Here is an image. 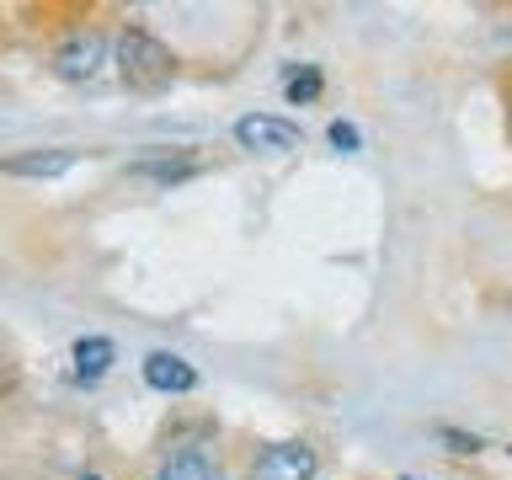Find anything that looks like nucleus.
<instances>
[{
    "mask_svg": "<svg viewBox=\"0 0 512 480\" xmlns=\"http://www.w3.org/2000/svg\"><path fill=\"white\" fill-rule=\"evenodd\" d=\"M144 384L160 395H192L198 390V368L187 358H176V352H150L144 358Z\"/></svg>",
    "mask_w": 512,
    "mask_h": 480,
    "instance_id": "nucleus-5",
    "label": "nucleus"
},
{
    "mask_svg": "<svg viewBox=\"0 0 512 480\" xmlns=\"http://www.w3.org/2000/svg\"><path fill=\"white\" fill-rule=\"evenodd\" d=\"M75 166V150H32V155H11L6 160V176H64Z\"/></svg>",
    "mask_w": 512,
    "mask_h": 480,
    "instance_id": "nucleus-6",
    "label": "nucleus"
},
{
    "mask_svg": "<svg viewBox=\"0 0 512 480\" xmlns=\"http://www.w3.org/2000/svg\"><path fill=\"white\" fill-rule=\"evenodd\" d=\"M118 75H123V86L128 91H139V96H160L176 80V59H171V48L155 38V32H144V27H128L123 38H118Z\"/></svg>",
    "mask_w": 512,
    "mask_h": 480,
    "instance_id": "nucleus-1",
    "label": "nucleus"
},
{
    "mask_svg": "<svg viewBox=\"0 0 512 480\" xmlns=\"http://www.w3.org/2000/svg\"><path fill=\"white\" fill-rule=\"evenodd\" d=\"M251 480H315V448L310 443H272L256 454Z\"/></svg>",
    "mask_w": 512,
    "mask_h": 480,
    "instance_id": "nucleus-4",
    "label": "nucleus"
},
{
    "mask_svg": "<svg viewBox=\"0 0 512 480\" xmlns=\"http://www.w3.org/2000/svg\"><path fill=\"white\" fill-rule=\"evenodd\" d=\"M80 480H102V475H80Z\"/></svg>",
    "mask_w": 512,
    "mask_h": 480,
    "instance_id": "nucleus-14",
    "label": "nucleus"
},
{
    "mask_svg": "<svg viewBox=\"0 0 512 480\" xmlns=\"http://www.w3.org/2000/svg\"><path fill=\"white\" fill-rule=\"evenodd\" d=\"M235 144L251 155H288V150H299V123L272 118V112H246L235 123Z\"/></svg>",
    "mask_w": 512,
    "mask_h": 480,
    "instance_id": "nucleus-3",
    "label": "nucleus"
},
{
    "mask_svg": "<svg viewBox=\"0 0 512 480\" xmlns=\"http://www.w3.org/2000/svg\"><path fill=\"white\" fill-rule=\"evenodd\" d=\"M400 480H422V475H400Z\"/></svg>",
    "mask_w": 512,
    "mask_h": 480,
    "instance_id": "nucleus-13",
    "label": "nucleus"
},
{
    "mask_svg": "<svg viewBox=\"0 0 512 480\" xmlns=\"http://www.w3.org/2000/svg\"><path fill=\"white\" fill-rule=\"evenodd\" d=\"M160 480H219L214 464H208L203 454H176L166 470H160Z\"/></svg>",
    "mask_w": 512,
    "mask_h": 480,
    "instance_id": "nucleus-8",
    "label": "nucleus"
},
{
    "mask_svg": "<svg viewBox=\"0 0 512 480\" xmlns=\"http://www.w3.org/2000/svg\"><path fill=\"white\" fill-rule=\"evenodd\" d=\"M331 144H336V150H347V155H352V150L363 144V134H358L352 123H342V118H336V123H331Z\"/></svg>",
    "mask_w": 512,
    "mask_h": 480,
    "instance_id": "nucleus-12",
    "label": "nucleus"
},
{
    "mask_svg": "<svg viewBox=\"0 0 512 480\" xmlns=\"http://www.w3.org/2000/svg\"><path fill=\"white\" fill-rule=\"evenodd\" d=\"M438 438L448 443V454H480V438H475V432H459V427H438Z\"/></svg>",
    "mask_w": 512,
    "mask_h": 480,
    "instance_id": "nucleus-11",
    "label": "nucleus"
},
{
    "mask_svg": "<svg viewBox=\"0 0 512 480\" xmlns=\"http://www.w3.org/2000/svg\"><path fill=\"white\" fill-rule=\"evenodd\" d=\"M112 358H118V347L107 342V336H80L75 342V379H102L107 368H112Z\"/></svg>",
    "mask_w": 512,
    "mask_h": 480,
    "instance_id": "nucleus-7",
    "label": "nucleus"
},
{
    "mask_svg": "<svg viewBox=\"0 0 512 480\" xmlns=\"http://www.w3.org/2000/svg\"><path fill=\"white\" fill-rule=\"evenodd\" d=\"M102 64H107V38L96 27H80V32H70V38L54 48V75L70 80V86L96 80V75H102Z\"/></svg>",
    "mask_w": 512,
    "mask_h": 480,
    "instance_id": "nucleus-2",
    "label": "nucleus"
},
{
    "mask_svg": "<svg viewBox=\"0 0 512 480\" xmlns=\"http://www.w3.org/2000/svg\"><path fill=\"white\" fill-rule=\"evenodd\" d=\"M320 96V70L315 64H304L299 75H288V102H315Z\"/></svg>",
    "mask_w": 512,
    "mask_h": 480,
    "instance_id": "nucleus-10",
    "label": "nucleus"
},
{
    "mask_svg": "<svg viewBox=\"0 0 512 480\" xmlns=\"http://www.w3.org/2000/svg\"><path fill=\"white\" fill-rule=\"evenodd\" d=\"M139 176H155V182H182V176H192L198 166L192 160H144V166H134Z\"/></svg>",
    "mask_w": 512,
    "mask_h": 480,
    "instance_id": "nucleus-9",
    "label": "nucleus"
}]
</instances>
